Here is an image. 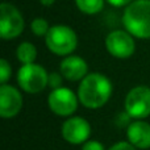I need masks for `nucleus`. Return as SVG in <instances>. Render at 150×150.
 Returning <instances> with one entry per match:
<instances>
[{
  "label": "nucleus",
  "instance_id": "nucleus-3",
  "mask_svg": "<svg viewBox=\"0 0 150 150\" xmlns=\"http://www.w3.org/2000/svg\"><path fill=\"white\" fill-rule=\"evenodd\" d=\"M47 49L57 55H70L76 49L78 37L73 28L67 25L50 26L45 36Z\"/></svg>",
  "mask_w": 150,
  "mask_h": 150
},
{
  "label": "nucleus",
  "instance_id": "nucleus-10",
  "mask_svg": "<svg viewBox=\"0 0 150 150\" xmlns=\"http://www.w3.org/2000/svg\"><path fill=\"white\" fill-rule=\"evenodd\" d=\"M23 108V96L16 87L1 84L0 87V116L11 119L16 116Z\"/></svg>",
  "mask_w": 150,
  "mask_h": 150
},
{
  "label": "nucleus",
  "instance_id": "nucleus-15",
  "mask_svg": "<svg viewBox=\"0 0 150 150\" xmlns=\"http://www.w3.org/2000/svg\"><path fill=\"white\" fill-rule=\"evenodd\" d=\"M30 29L33 32V34H36L37 37H45L49 32L50 25L44 17H36L30 23Z\"/></svg>",
  "mask_w": 150,
  "mask_h": 150
},
{
  "label": "nucleus",
  "instance_id": "nucleus-14",
  "mask_svg": "<svg viewBox=\"0 0 150 150\" xmlns=\"http://www.w3.org/2000/svg\"><path fill=\"white\" fill-rule=\"evenodd\" d=\"M75 4L84 15H96L104 8V0H75Z\"/></svg>",
  "mask_w": 150,
  "mask_h": 150
},
{
  "label": "nucleus",
  "instance_id": "nucleus-11",
  "mask_svg": "<svg viewBox=\"0 0 150 150\" xmlns=\"http://www.w3.org/2000/svg\"><path fill=\"white\" fill-rule=\"evenodd\" d=\"M59 71L63 75V78L70 82H78L82 80L87 75L88 66L83 58L79 55H67L63 58L59 65Z\"/></svg>",
  "mask_w": 150,
  "mask_h": 150
},
{
  "label": "nucleus",
  "instance_id": "nucleus-18",
  "mask_svg": "<svg viewBox=\"0 0 150 150\" xmlns=\"http://www.w3.org/2000/svg\"><path fill=\"white\" fill-rule=\"evenodd\" d=\"M82 150H105V149H104L101 142H99L96 140H91V141H86L83 144Z\"/></svg>",
  "mask_w": 150,
  "mask_h": 150
},
{
  "label": "nucleus",
  "instance_id": "nucleus-9",
  "mask_svg": "<svg viewBox=\"0 0 150 150\" xmlns=\"http://www.w3.org/2000/svg\"><path fill=\"white\" fill-rule=\"evenodd\" d=\"M61 133L65 141L71 145H80L88 140L91 134V125L86 119L80 116H74L67 119L62 124Z\"/></svg>",
  "mask_w": 150,
  "mask_h": 150
},
{
  "label": "nucleus",
  "instance_id": "nucleus-17",
  "mask_svg": "<svg viewBox=\"0 0 150 150\" xmlns=\"http://www.w3.org/2000/svg\"><path fill=\"white\" fill-rule=\"evenodd\" d=\"M62 78H63V75L61 73H50L49 80H47V86H49L52 90L62 87Z\"/></svg>",
  "mask_w": 150,
  "mask_h": 150
},
{
  "label": "nucleus",
  "instance_id": "nucleus-5",
  "mask_svg": "<svg viewBox=\"0 0 150 150\" xmlns=\"http://www.w3.org/2000/svg\"><path fill=\"white\" fill-rule=\"evenodd\" d=\"M24 17L21 12L9 3L0 4V36L3 40H13L24 32Z\"/></svg>",
  "mask_w": 150,
  "mask_h": 150
},
{
  "label": "nucleus",
  "instance_id": "nucleus-16",
  "mask_svg": "<svg viewBox=\"0 0 150 150\" xmlns=\"http://www.w3.org/2000/svg\"><path fill=\"white\" fill-rule=\"evenodd\" d=\"M11 73H12L11 65L8 63L7 59L1 58L0 59V83L1 84H5L8 82V79L11 78Z\"/></svg>",
  "mask_w": 150,
  "mask_h": 150
},
{
  "label": "nucleus",
  "instance_id": "nucleus-13",
  "mask_svg": "<svg viewBox=\"0 0 150 150\" xmlns=\"http://www.w3.org/2000/svg\"><path fill=\"white\" fill-rule=\"evenodd\" d=\"M16 57H17L18 62H21L23 65L34 63V61L37 58L36 46L30 42H21L16 49Z\"/></svg>",
  "mask_w": 150,
  "mask_h": 150
},
{
  "label": "nucleus",
  "instance_id": "nucleus-12",
  "mask_svg": "<svg viewBox=\"0 0 150 150\" xmlns=\"http://www.w3.org/2000/svg\"><path fill=\"white\" fill-rule=\"evenodd\" d=\"M128 141L137 149L150 148V124L142 120H136L127 129Z\"/></svg>",
  "mask_w": 150,
  "mask_h": 150
},
{
  "label": "nucleus",
  "instance_id": "nucleus-19",
  "mask_svg": "<svg viewBox=\"0 0 150 150\" xmlns=\"http://www.w3.org/2000/svg\"><path fill=\"white\" fill-rule=\"evenodd\" d=\"M108 150H136V148L132 145L130 142H119V144H115L113 146H111Z\"/></svg>",
  "mask_w": 150,
  "mask_h": 150
},
{
  "label": "nucleus",
  "instance_id": "nucleus-1",
  "mask_svg": "<svg viewBox=\"0 0 150 150\" xmlns=\"http://www.w3.org/2000/svg\"><path fill=\"white\" fill-rule=\"evenodd\" d=\"M112 95V83L100 73L87 74L80 80L78 88L79 101L90 109L101 108Z\"/></svg>",
  "mask_w": 150,
  "mask_h": 150
},
{
  "label": "nucleus",
  "instance_id": "nucleus-7",
  "mask_svg": "<svg viewBox=\"0 0 150 150\" xmlns=\"http://www.w3.org/2000/svg\"><path fill=\"white\" fill-rule=\"evenodd\" d=\"M105 47L112 57L125 59L134 54L136 42L128 30H113L107 36Z\"/></svg>",
  "mask_w": 150,
  "mask_h": 150
},
{
  "label": "nucleus",
  "instance_id": "nucleus-2",
  "mask_svg": "<svg viewBox=\"0 0 150 150\" xmlns=\"http://www.w3.org/2000/svg\"><path fill=\"white\" fill-rule=\"evenodd\" d=\"M122 25L133 37L150 38V0H133L122 13Z\"/></svg>",
  "mask_w": 150,
  "mask_h": 150
},
{
  "label": "nucleus",
  "instance_id": "nucleus-8",
  "mask_svg": "<svg viewBox=\"0 0 150 150\" xmlns=\"http://www.w3.org/2000/svg\"><path fill=\"white\" fill-rule=\"evenodd\" d=\"M78 96L67 87L52 90L47 98V104L53 113L58 116H71L78 108Z\"/></svg>",
  "mask_w": 150,
  "mask_h": 150
},
{
  "label": "nucleus",
  "instance_id": "nucleus-6",
  "mask_svg": "<svg viewBox=\"0 0 150 150\" xmlns=\"http://www.w3.org/2000/svg\"><path fill=\"white\" fill-rule=\"evenodd\" d=\"M124 108L128 116L136 120L150 116V87L137 86L132 88L125 98Z\"/></svg>",
  "mask_w": 150,
  "mask_h": 150
},
{
  "label": "nucleus",
  "instance_id": "nucleus-4",
  "mask_svg": "<svg viewBox=\"0 0 150 150\" xmlns=\"http://www.w3.org/2000/svg\"><path fill=\"white\" fill-rule=\"evenodd\" d=\"M49 74L41 65L28 63L17 71V83L23 91L28 93H38L47 86Z\"/></svg>",
  "mask_w": 150,
  "mask_h": 150
},
{
  "label": "nucleus",
  "instance_id": "nucleus-21",
  "mask_svg": "<svg viewBox=\"0 0 150 150\" xmlns=\"http://www.w3.org/2000/svg\"><path fill=\"white\" fill-rule=\"evenodd\" d=\"M40 3H41L44 7H50V5H53L55 3V0H40Z\"/></svg>",
  "mask_w": 150,
  "mask_h": 150
},
{
  "label": "nucleus",
  "instance_id": "nucleus-20",
  "mask_svg": "<svg viewBox=\"0 0 150 150\" xmlns=\"http://www.w3.org/2000/svg\"><path fill=\"white\" fill-rule=\"evenodd\" d=\"M107 1L111 5H113V7H127L133 0H107Z\"/></svg>",
  "mask_w": 150,
  "mask_h": 150
}]
</instances>
